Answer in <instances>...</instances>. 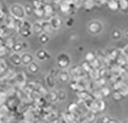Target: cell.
<instances>
[{
  "label": "cell",
  "instance_id": "6da1fadb",
  "mask_svg": "<svg viewBox=\"0 0 128 123\" xmlns=\"http://www.w3.org/2000/svg\"><path fill=\"white\" fill-rule=\"evenodd\" d=\"M10 12H11V14L16 18V19H20V20L22 19L26 15L24 8L19 4H15L12 5V7L10 8Z\"/></svg>",
  "mask_w": 128,
  "mask_h": 123
},
{
  "label": "cell",
  "instance_id": "7a4b0ae2",
  "mask_svg": "<svg viewBox=\"0 0 128 123\" xmlns=\"http://www.w3.org/2000/svg\"><path fill=\"white\" fill-rule=\"evenodd\" d=\"M58 65L62 69L67 67V65L70 64V59L68 58L67 55H60L58 56Z\"/></svg>",
  "mask_w": 128,
  "mask_h": 123
},
{
  "label": "cell",
  "instance_id": "3957f363",
  "mask_svg": "<svg viewBox=\"0 0 128 123\" xmlns=\"http://www.w3.org/2000/svg\"><path fill=\"white\" fill-rule=\"evenodd\" d=\"M22 64L24 65H30L32 62H33V56L30 53H24L21 55Z\"/></svg>",
  "mask_w": 128,
  "mask_h": 123
},
{
  "label": "cell",
  "instance_id": "277c9868",
  "mask_svg": "<svg viewBox=\"0 0 128 123\" xmlns=\"http://www.w3.org/2000/svg\"><path fill=\"white\" fill-rule=\"evenodd\" d=\"M10 59V62H11L13 65H17V66H18V65H20L22 64V59H21V56L19 55L18 54H16V53H14V54L11 55Z\"/></svg>",
  "mask_w": 128,
  "mask_h": 123
},
{
  "label": "cell",
  "instance_id": "5b68a950",
  "mask_svg": "<svg viewBox=\"0 0 128 123\" xmlns=\"http://www.w3.org/2000/svg\"><path fill=\"white\" fill-rule=\"evenodd\" d=\"M50 25H51V26L52 28V29H57L61 25L60 19L58 18H56V17L52 18L50 19Z\"/></svg>",
  "mask_w": 128,
  "mask_h": 123
},
{
  "label": "cell",
  "instance_id": "8992f818",
  "mask_svg": "<svg viewBox=\"0 0 128 123\" xmlns=\"http://www.w3.org/2000/svg\"><path fill=\"white\" fill-rule=\"evenodd\" d=\"M36 57L40 61H44L46 59L50 58V55L48 52H46L44 50H40L37 53H36Z\"/></svg>",
  "mask_w": 128,
  "mask_h": 123
},
{
  "label": "cell",
  "instance_id": "52a82bcc",
  "mask_svg": "<svg viewBox=\"0 0 128 123\" xmlns=\"http://www.w3.org/2000/svg\"><path fill=\"white\" fill-rule=\"evenodd\" d=\"M90 30L94 33H98L101 29V25L98 22H92L90 24Z\"/></svg>",
  "mask_w": 128,
  "mask_h": 123
},
{
  "label": "cell",
  "instance_id": "ba28073f",
  "mask_svg": "<svg viewBox=\"0 0 128 123\" xmlns=\"http://www.w3.org/2000/svg\"><path fill=\"white\" fill-rule=\"evenodd\" d=\"M33 31L38 35H41L43 33V29H42V22H36L33 26H32Z\"/></svg>",
  "mask_w": 128,
  "mask_h": 123
},
{
  "label": "cell",
  "instance_id": "9c48e42d",
  "mask_svg": "<svg viewBox=\"0 0 128 123\" xmlns=\"http://www.w3.org/2000/svg\"><path fill=\"white\" fill-rule=\"evenodd\" d=\"M28 70L32 74H36V73H37L39 72V70H40V66L38 65V64H36V62H33L30 65H28Z\"/></svg>",
  "mask_w": 128,
  "mask_h": 123
},
{
  "label": "cell",
  "instance_id": "30bf717a",
  "mask_svg": "<svg viewBox=\"0 0 128 123\" xmlns=\"http://www.w3.org/2000/svg\"><path fill=\"white\" fill-rule=\"evenodd\" d=\"M42 29L44 33H50L51 30L52 29V28L50 23V22H42Z\"/></svg>",
  "mask_w": 128,
  "mask_h": 123
},
{
  "label": "cell",
  "instance_id": "8fae6325",
  "mask_svg": "<svg viewBox=\"0 0 128 123\" xmlns=\"http://www.w3.org/2000/svg\"><path fill=\"white\" fill-rule=\"evenodd\" d=\"M118 6H119V4L117 3L116 0H110V1L108 2V7L110 9H112V10H116V9H117Z\"/></svg>",
  "mask_w": 128,
  "mask_h": 123
},
{
  "label": "cell",
  "instance_id": "7c38bea8",
  "mask_svg": "<svg viewBox=\"0 0 128 123\" xmlns=\"http://www.w3.org/2000/svg\"><path fill=\"white\" fill-rule=\"evenodd\" d=\"M40 41L42 44H46L49 41V36L46 33H42L40 36Z\"/></svg>",
  "mask_w": 128,
  "mask_h": 123
},
{
  "label": "cell",
  "instance_id": "4fadbf2b",
  "mask_svg": "<svg viewBox=\"0 0 128 123\" xmlns=\"http://www.w3.org/2000/svg\"><path fill=\"white\" fill-rule=\"evenodd\" d=\"M24 9H25V13H26V15H31L32 13L34 11L32 7L30 5H26L25 7H24Z\"/></svg>",
  "mask_w": 128,
  "mask_h": 123
},
{
  "label": "cell",
  "instance_id": "5bb4252c",
  "mask_svg": "<svg viewBox=\"0 0 128 123\" xmlns=\"http://www.w3.org/2000/svg\"><path fill=\"white\" fill-rule=\"evenodd\" d=\"M60 80L62 82H66L68 81V79H69V75L65 72H62L60 74Z\"/></svg>",
  "mask_w": 128,
  "mask_h": 123
},
{
  "label": "cell",
  "instance_id": "9a60e30c",
  "mask_svg": "<svg viewBox=\"0 0 128 123\" xmlns=\"http://www.w3.org/2000/svg\"><path fill=\"white\" fill-rule=\"evenodd\" d=\"M25 75L24 73H19L16 75V81L19 83H23L25 82Z\"/></svg>",
  "mask_w": 128,
  "mask_h": 123
},
{
  "label": "cell",
  "instance_id": "2e32d148",
  "mask_svg": "<svg viewBox=\"0 0 128 123\" xmlns=\"http://www.w3.org/2000/svg\"><path fill=\"white\" fill-rule=\"evenodd\" d=\"M119 5H120V7L123 10H124V9L128 8V1L127 0H120L119 2Z\"/></svg>",
  "mask_w": 128,
  "mask_h": 123
},
{
  "label": "cell",
  "instance_id": "e0dca14e",
  "mask_svg": "<svg viewBox=\"0 0 128 123\" xmlns=\"http://www.w3.org/2000/svg\"><path fill=\"white\" fill-rule=\"evenodd\" d=\"M46 83L50 87H52L54 86V79L52 75H49V76L46 78Z\"/></svg>",
  "mask_w": 128,
  "mask_h": 123
},
{
  "label": "cell",
  "instance_id": "ac0fdd59",
  "mask_svg": "<svg viewBox=\"0 0 128 123\" xmlns=\"http://www.w3.org/2000/svg\"><path fill=\"white\" fill-rule=\"evenodd\" d=\"M22 48H23V45H22L21 43H16V44H14L13 46H12V49H13V50H14L16 52H20Z\"/></svg>",
  "mask_w": 128,
  "mask_h": 123
},
{
  "label": "cell",
  "instance_id": "d6986e66",
  "mask_svg": "<svg viewBox=\"0 0 128 123\" xmlns=\"http://www.w3.org/2000/svg\"><path fill=\"white\" fill-rule=\"evenodd\" d=\"M33 12L35 13V15L36 16L41 17L44 14V9H42V8H35Z\"/></svg>",
  "mask_w": 128,
  "mask_h": 123
},
{
  "label": "cell",
  "instance_id": "ffe728a7",
  "mask_svg": "<svg viewBox=\"0 0 128 123\" xmlns=\"http://www.w3.org/2000/svg\"><path fill=\"white\" fill-rule=\"evenodd\" d=\"M94 5V0H86L85 2V8H91Z\"/></svg>",
  "mask_w": 128,
  "mask_h": 123
},
{
  "label": "cell",
  "instance_id": "44dd1931",
  "mask_svg": "<svg viewBox=\"0 0 128 123\" xmlns=\"http://www.w3.org/2000/svg\"><path fill=\"white\" fill-rule=\"evenodd\" d=\"M60 9H61V11H62L63 12H68L69 11V9H70V6L67 3H62L60 5Z\"/></svg>",
  "mask_w": 128,
  "mask_h": 123
},
{
  "label": "cell",
  "instance_id": "7402d4cb",
  "mask_svg": "<svg viewBox=\"0 0 128 123\" xmlns=\"http://www.w3.org/2000/svg\"><path fill=\"white\" fill-rule=\"evenodd\" d=\"M66 95L63 91H60V92H58V98H59L60 100L63 101L64 99H66Z\"/></svg>",
  "mask_w": 128,
  "mask_h": 123
},
{
  "label": "cell",
  "instance_id": "603a6c76",
  "mask_svg": "<svg viewBox=\"0 0 128 123\" xmlns=\"http://www.w3.org/2000/svg\"><path fill=\"white\" fill-rule=\"evenodd\" d=\"M32 5L35 8H41L42 3L39 0H35V1L32 2Z\"/></svg>",
  "mask_w": 128,
  "mask_h": 123
},
{
  "label": "cell",
  "instance_id": "cb8c5ba5",
  "mask_svg": "<svg viewBox=\"0 0 128 123\" xmlns=\"http://www.w3.org/2000/svg\"><path fill=\"white\" fill-rule=\"evenodd\" d=\"M44 9V12H46V14H51L52 12V8L50 5H46Z\"/></svg>",
  "mask_w": 128,
  "mask_h": 123
},
{
  "label": "cell",
  "instance_id": "d4e9b609",
  "mask_svg": "<svg viewBox=\"0 0 128 123\" xmlns=\"http://www.w3.org/2000/svg\"><path fill=\"white\" fill-rule=\"evenodd\" d=\"M86 59L88 61H92L93 59H94V55L92 52H89L86 54Z\"/></svg>",
  "mask_w": 128,
  "mask_h": 123
},
{
  "label": "cell",
  "instance_id": "484cf974",
  "mask_svg": "<svg viewBox=\"0 0 128 123\" xmlns=\"http://www.w3.org/2000/svg\"><path fill=\"white\" fill-rule=\"evenodd\" d=\"M6 99V96L5 93H0V105H2V104H3L5 102Z\"/></svg>",
  "mask_w": 128,
  "mask_h": 123
},
{
  "label": "cell",
  "instance_id": "4316f807",
  "mask_svg": "<svg viewBox=\"0 0 128 123\" xmlns=\"http://www.w3.org/2000/svg\"><path fill=\"white\" fill-rule=\"evenodd\" d=\"M108 123H117V122L115 120H111V121H110V122H108Z\"/></svg>",
  "mask_w": 128,
  "mask_h": 123
},
{
  "label": "cell",
  "instance_id": "83f0119b",
  "mask_svg": "<svg viewBox=\"0 0 128 123\" xmlns=\"http://www.w3.org/2000/svg\"><path fill=\"white\" fill-rule=\"evenodd\" d=\"M126 35H128V30H126Z\"/></svg>",
  "mask_w": 128,
  "mask_h": 123
}]
</instances>
